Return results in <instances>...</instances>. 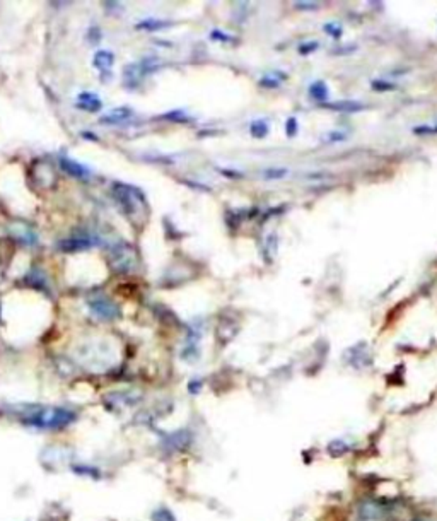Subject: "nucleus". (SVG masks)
<instances>
[{
  "mask_svg": "<svg viewBox=\"0 0 437 521\" xmlns=\"http://www.w3.org/2000/svg\"><path fill=\"white\" fill-rule=\"evenodd\" d=\"M90 308H93V311L96 313L98 316H101V318L109 320V318H116L118 316V308L106 299L93 301V303H90Z\"/></svg>",
  "mask_w": 437,
  "mask_h": 521,
  "instance_id": "nucleus-3",
  "label": "nucleus"
},
{
  "mask_svg": "<svg viewBox=\"0 0 437 521\" xmlns=\"http://www.w3.org/2000/svg\"><path fill=\"white\" fill-rule=\"evenodd\" d=\"M325 33L332 34L333 38H340L342 36V26L335 25V22H328V25H325Z\"/></svg>",
  "mask_w": 437,
  "mask_h": 521,
  "instance_id": "nucleus-13",
  "label": "nucleus"
},
{
  "mask_svg": "<svg viewBox=\"0 0 437 521\" xmlns=\"http://www.w3.org/2000/svg\"><path fill=\"white\" fill-rule=\"evenodd\" d=\"M116 197L120 198L121 207H125V212L128 215L137 212L139 209H145L144 197H142L139 191L132 190V188L121 185L120 191H116Z\"/></svg>",
  "mask_w": 437,
  "mask_h": 521,
  "instance_id": "nucleus-2",
  "label": "nucleus"
},
{
  "mask_svg": "<svg viewBox=\"0 0 437 521\" xmlns=\"http://www.w3.org/2000/svg\"><path fill=\"white\" fill-rule=\"evenodd\" d=\"M297 120L296 119H289L287 120V125H285V134L287 137H294L297 134Z\"/></svg>",
  "mask_w": 437,
  "mask_h": 521,
  "instance_id": "nucleus-15",
  "label": "nucleus"
},
{
  "mask_svg": "<svg viewBox=\"0 0 437 521\" xmlns=\"http://www.w3.org/2000/svg\"><path fill=\"white\" fill-rule=\"evenodd\" d=\"M72 412L64 409H52V410H45V412H36L34 415L29 417V424L36 426V428H45V429H55V428H62V426L69 424V422L74 421Z\"/></svg>",
  "mask_w": 437,
  "mask_h": 521,
  "instance_id": "nucleus-1",
  "label": "nucleus"
},
{
  "mask_svg": "<svg viewBox=\"0 0 437 521\" xmlns=\"http://www.w3.org/2000/svg\"><path fill=\"white\" fill-rule=\"evenodd\" d=\"M130 115H132V113H130V109H127V108H120V109H115V111H113L112 115L105 116L103 121H109V123H115V121H121V120H125V119H127V116H130Z\"/></svg>",
  "mask_w": 437,
  "mask_h": 521,
  "instance_id": "nucleus-11",
  "label": "nucleus"
},
{
  "mask_svg": "<svg viewBox=\"0 0 437 521\" xmlns=\"http://www.w3.org/2000/svg\"><path fill=\"white\" fill-rule=\"evenodd\" d=\"M308 94H309L311 100H314V101H326V100H328V96H330L328 86H326L323 81L313 82V84L309 86Z\"/></svg>",
  "mask_w": 437,
  "mask_h": 521,
  "instance_id": "nucleus-6",
  "label": "nucleus"
},
{
  "mask_svg": "<svg viewBox=\"0 0 437 521\" xmlns=\"http://www.w3.org/2000/svg\"><path fill=\"white\" fill-rule=\"evenodd\" d=\"M372 89H376V91H389V89H395V84L386 81H374Z\"/></svg>",
  "mask_w": 437,
  "mask_h": 521,
  "instance_id": "nucleus-14",
  "label": "nucleus"
},
{
  "mask_svg": "<svg viewBox=\"0 0 437 521\" xmlns=\"http://www.w3.org/2000/svg\"><path fill=\"white\" fill-rule=\"evenodd\" d=\"M113 60H115V58H113V55L109 52H100L94 57V65H96L101 72H108V70L112 69Z\"/></svg>",
  "mask_w": 437,
  "mask_h": 521,
  "instance_id": "nucleus-8",
  "label": "nucleus"
},
{
  "mask_svg": "<svg viewBox=\"0 0 437 521\" xmlns=\"http://www.w3.org/2000/svg\"><path fill=\"white\" fill-rule=\"evenodd\" d=\"M263 176H265L267 180H281L282 176L287 175V170H281V168H269V170H265L262 173Z\"/></svg>",
  "mask_w": 437,
  "mask_h": 521,
  "instance_id": "nucleus-12",
  "label": "nucleus"
},
{
  "mask_svg": "<svg viewBox=\"0 0 437 521\" xmlns=\"http://www.w3.org/2000/svg\"><path fill=\"white\" fill-rule=\"evenodd\" d=\"M62 166H64V170H65V171H69L70 175L86 176V175L89 173V171L86 170V168H82L81 164L74 163V161H70V159H62Z\"/></svg>",
  "mask_w": 437,
  "mask_h": 521,
  "instance_id": "nucleus-10",
  "label": "nucleus"
},
{
  "mask_svg": "<svg viewBox=\"0 0 437 521\" xmlns=\"http://www.w3.org/2000/svg\"><path fill=\"white\" fill-rule=\"evenodd\" d=\"M326 137H330V142H333V140H337V142H342V140H345V139H347V135H345V134H342V132H333V134H330V135H326Z\"/></svg>",
  "mask_w": 437,
  "mask_h": 521,
  "instance_id": "nucleus-16",
  "label": "nucleus"
},
{
  "mask_svg": "<svg viewBox=\"0 0 437 521\" xmlns=\"http://www.w3.org/2000/svg\"><path fill=\"white\" fill-rule=\"evenodd\" d=\"M270 132V125L267 120H255L251 121L250 125V134L255 137V139H263V137L269 135Z\"/></svg>",
  "mask_w": 437,
  "mask_h": 521,
  "instance_id": "nucleus-7",
  "label": "nucleus"
},
{
  "mask_svg": "<svg viewBox=\"0 0 437 521\" xmlns=\"http://www.w3.org/2000/svg\"><path fill=\"white\" fill-rule=\"evenodd\" d=\"M323 107L328 109H335V111H338V113H356L365 108L364 104L359 103V101H354V100H342V101H335V103H325Z\"/></svg>",
  "mask_w": 437,
  "mask_h": 521,
  "instance_id": "nucleus-4",
  "label": "nucleus"
},
{
  "mask_svg": "<svg viewBox=\"0 0 437 521\" xmlns=\"http://www.w3.org/2000/svg\"><path fill=\"white\" fill-rule=\"evenodd\" d=\"M210 36L212 38H220V40H224V41L231 40V36H227V34H222V33H217V31H215V33H212Z\"/></svg>",
  "mask_w": 437,
  "mask_h": 521,
  "instance_id": "nucleus-17",
  "label": "nucleus"
},
{
  "mask_svg": "<svg viewBox=\"0 0 437 521\" xmlns=\"http://www.w3.org/2000/svg\"><path fill=\"white\" fill-rule=\"evenodd\" d=\"M283 79H285L283 74L270 72V74H267L262 81H260V84H262L263 88H278V86H282Z\"/></svg>",
  "mask_w": 437,
  "mask_h": 521,
  "instance_id": "nucleus-9",
  "label": "nucleus"
},
{
  "mask_svg": "<svg viewBox=\"0 0 437 521\" xmlns=\"http://www.w3.org/2000/svg\"><path fill=\"white\" fill-rule=\"evenodd\" d=\"M77 107L86 109V111L93 113V111H98V109L101 108V101H100V97L94 96V94L84 93V94H81V96H79Z\"/></svg>",
  "mask_w": 437,
  "mask_h": 521,
  "instance_id": "nucleus-5",
  "label": "nucleus"
}]
</instances>
